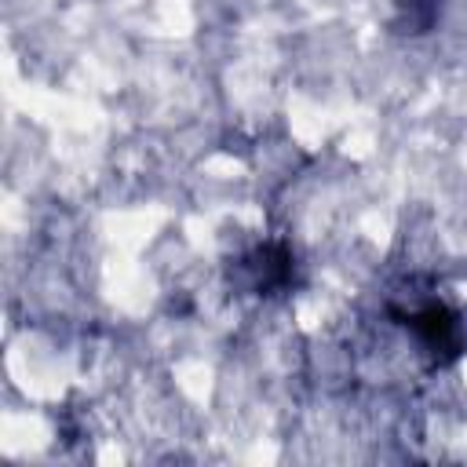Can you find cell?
<instances>
[{"instance_id": "obj_1", "label": "cell", "mask_w": 467, "mask_h": 467, "mask_svg": "<svg viewBox=\"0 0 467 467\" xmlns=\"http://www.w3.org/2000/svg\"><path fill=\"white\" fill-rule=\"evenodd\" d=\"M405 325L412 328V336L420 339V347L427 350V358L434 365H449L463 354V325L449 306L423 303L405 314Z\"/></svg>"}, {"instance_id": "obj_2", "label": "cell", "mask_w": 467, "mask_h": 467, "mask_svg": "<svg viewBox=\"0 0 467 467\" xmlns=\"http://www.w3.org/2000/svg\"><path fill=\"white\" fill-rule=\"evenodd\" d=\"M241 266L248 274V288L259 296L281 292L292 281V252L285 244H263L252 255H244Z\"/></svg>"}, {"instance_id": "obj_3", "label": "cell", "mask_w": 467, "mask_h": 467, "mask_svg": "<svg viewBox=\"0 0 467 467\" xmlns=\"http://www.w3.org/2000/svg\"><path fill=\"white\" fill-rule=\"evenodd\" d=\"M441 15V0H398L394 4V33H405V36H420L427 29H434Z\"/></svg>"}]
</instances>
